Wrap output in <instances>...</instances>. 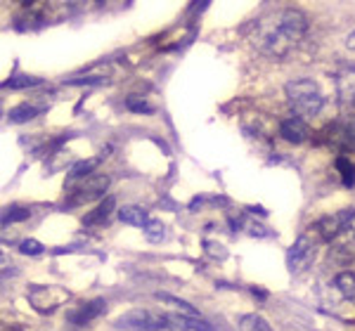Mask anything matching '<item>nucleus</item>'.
Instances as JSON below:
<instances>
[{
	"mask_svg": "<svg viewBox=\"0 0 355 331\" xmlns=\"http://www.w3.org/2000/svg\"><path fill=\"white\" fill-rule=\"evenodd\" d=\"M308 33V17L301 10L287 8L270 17H263L254 24L251 43L263 55L272 60H282L299 45V41Z\"/></svg>",
	"mask_w": 355,
	"mask_h": 331,
	"instance_id": "nucleus-1",
	"label": "nucleus"
},
{
	"mask_svg": "<svg viewBox=\"0 0 355 331\" xmlns=\"http://www.w3.org/2000/svg\"><path fill=\"white\" fill-rule=\"evenodd\" d=\"M164 317L154 315L150 310H130L116 319L119 329H133V331H159L164 329Z\"/></svg>",
	"mask_w": 355,
	"mask_h": 331,
	"instance_id": "nucleus-5",
	"label": "nucleus"
},
{
	"mask_svg": "<svg viewBox=\"0 0 355 331\" xmlns=\"http://www.w3.org/2000/svg\"><path fill=\"white\" fill-rule=\"evenodd\" d=\"M353 208H346L341 211V213H334V215H327V218H322L315 225V235H318L320 242H331L339 232L346 230L348 225V218H351Z\"/></svg>",
	"mask_w": 355,
	"mask_h": 331,
	"instance_id": "nucleus-6",
	"label": "nucleus"
},
{
	"mask_svg": "<svg viewBox=\"0 0 355 331\" xmlns=\"http://www.w3.org/2000/svg\"><path fill=\"white\" fill-rule=\"evenodd\" d=\"M28 215H31V211L24 208V206H10L8 211H5L3 222L5 225H8V222H21V220H26Z\"/></svg>",
	"mask_w": 355,
	"mask_h": 331,
	"instance_id": "nucleus-23",
	"label": "nucleus"
},
{
	"mask_svg": "<svg viewBox=\"0 0 355 331\" xmlns=\"http://www.w3.org/2000/svg\"><path fill=\"white\" fill-rule=\"evenodd\" d=\"M334 287L346 301H355V275L353 272H341V275H336Z\"/></svg>",
	"mask_w": 355,
	"mask_h": 331,
	"instance_id": "nucleus-16",
	"label": "nucleus"
},
{
	"mask_svg": "<svg viewBox=\"0 0 355 331\" xmlns=\"http://www.w3.org/2000/svg\"><path fill=\"white\" fill-rule=\"evenodd\" d=\"M346 48H348V50H355V28L346 36Z\"/></svg>",
	"mask_w": 355,
	"mask_h": 331,
	"instance_id": "nucleus-29",
	"label": "nucleus"
},
{
	"mask_svg": "<svg viewBox=\"0 0 355 331\" xmlns=\"http://www.w3.org/2000/svg\"><path fill=\"white\" fill-rule=\"evenodd\" d=\"M114 206H116V199L114 197H107L105 202L97 206L93 213H88L83 218V222L85 225H102V222H107L110 220V215H112V211H114Z\"/></svg>",
	"mask_w": 355,
	"mask_h": 331,
	"instance_id": "nucleus-13",
	"label": "nucleus"
},
{
	"mask_svg": "<svg viewBox=\"0 0 355 331\" xmlns=\"http://www.w3.org/2000/svg\"><path fill=\"white\" fill-rule=\"evenodd\" d=\"M166 319L173 322V327H178L180 331H214L209 322L197 319V317H190V315H178V312H173V315H168Z\"/></svg>",
	"mask_w": 355,
	"mask_h": 331,
	"instance_id": "nucleus-12",
	"label": "nucleus"
},
{
	"mask_svg": "<svg viewBox=\"0 0 355 331\" xmlns=\"http://www.w3.org/2000/svg\"><path fill=\"white\" fill-rule=\"evenodd\" d=\"M97 163H100V159H88V161H78V163L71 166V173H69V175H71V180L88 178L90 170H93Z\"/></svg>",
	"mask_w": 355,
	"mask_h": 331,
	"instance_id": "nucleus-20",
	"label": "nucleus"
},
{
	"mask_svg": "<svg viewBox=\"0 0 355 331\" xmlns=\"http://www.w3.org/2000/svg\"><path fill=\"white\" fill-rule=\"evenodd\" d=\"M105 305L107 303L102 298L93 301V303H85V305L78 307V312H73V315H71V322L78 324V327H83V324H88L90 319H95L97 315H102V312H105Z\"/></svg>",
	"mask_w": 355,
	"mask_h": 331,
	"instance_id": "nucleus-11",
	"label": "nucleus"
},
{
	"mask_svg": "<svg viewBox=\"0 0 355 331\" xmlns=\"http://www.w3.org/2000/svg\"><path fill=\"white\" fill-rule=\"evenodd\" d=\"M28 301L38 312H53L69 301V291L62 287H33L28 291Z\"/></svg>",
	"mask_w": 355,
	"mask_h": 331,
	"instance_id": "nucleus-4",
	"label": "nucleus"
},
{
	"mask_svg": "<svg viewBox=\"0 0 355 331\" xmlns=\"http://www.w3.org/2000/svg\"><path fill=\"white\" fill-rule=\"evenodd\" d=\"M284 93H287L289 107L299 118L318 116L324 107V97L313 78H294L284 85Z\"/></svg>",
	"mask_w": 355,
	"mask_h": 331,
	"instance_id": "nucleus-2",
	"label": "nucleus"
},
{
	"mask_svg": "<svg viewBox=\"0 0 355 331\" xmlns=\"http://www.w3.org/2000/svg\"><path fill=\"white\" fill-rule=\"evenodd\" d=\"M334 142H336V145H341L343 150L355 152V116L343 118V121L336 125Z\"/></svg>",
	"mask_w": 355,
	"mask_h": 331,
	"instance_id": "nucleus-10",
	"label": "nucleus"
},
{
	"mask_svg": "<svg viewBox=\"0 0 355 331\" xmlns=\"http://www.w3.org/2000/svg\"><path fill=\"white\" fill-rule=\"evenodd\" d=\"M239 331H272V327L261 315L251 312V315L239 317Z\"/></svg>",
	"mask_w": 355,
	"mask_h": 331,
	"instance_id": "nucleus-18",
	"label": "nucleus"
},
{
	"mask_svg": "<svg viewBox=\"0 0 355 331\" xmlns=\"http://www.w3.org/2000/svg\"><path fill=\"white\" fill-rule=\"evenodd\" d=\"M19 251L24 256H38V253H43V244L36 242V239H24V242L19 244Z\"/></svg>",
	"mask_w": 355,
	"mask_h": 331,
	"instance_id": "nucleus-25",
	"label": "nucleus"
},
{
	"mask_svg": "<svg viewBox=\"0 0 355 331\" xmlns=\"http://www.w3.org/2000/svg\"><path fill=\"white\" fill-rule=\"evenodd\" d=\"M336 95H339L341 105L355 109V66L336 73Z\"/></svg>",
	"mask_w": 355,
	"mask_h": 331,
	"instance_id": "nucleus-9",
	"label": "nucleus"
},
{
	"mask_svg": "<svg viewBox=\"0 0 355 331\" xmlns=\"http://www.w3.org/2000/svg\"><path fill=\"white\" fill-rule=\"evenodd\" d=\"M38 114H41V107H33V105H28V102H24V105L10 109L8 121L10 123H26V121H31V118H36Z\"/></svg>",
	"mask_w": 355,
	"mask_h": 331,
	"instance_id": "nucleus-15",
	"label": "nucleus"
},
{
	"mask_svg": "<svg viewBox=\"0 0 355 331\" xmlns=\"http://www.w3.org/2000/svg\"><path fill=\"white\" fill-rule=\"evenodd\" d=\"M204 247H206V251H209L211 256H216V258H225V256H227V251H225V247H223V244L206 242Z\"/></svg>",
	"mask_w": 355,
	"mask_h": 331,
	"instance_id": "nucleus-26",
	"label": "nucleus"
},
{
	"mask_svg": "<svg viewBox=\"0 0 355 331\" xmlns=\"http://www.w3.org/2000/svg\"><path fill=\"white\" fill-rule=\"evenodd\" d=\"M125 107H128L130 111H145V114H150L152 111V107L147 105L145 100H142V97H137V95H130L128 100H125Z\"/></svg>",
	"mask_w": 355,
	"mask_h": 331,
	"instance_id": "nucleus-24",
	"label": "nucleus"
},
{
	"mask_svg": "<svg viewBox=\"0 0 355 331\" xmlns=\"http://www.w3.org/2000/svg\"><path fill=\"white\" fill-rule=\"evenodd\" d=\"M119 218H121L125 225H135V227H145L150 222V215L147 211H142L140 206H123L119 208Z\"/></svg>",
	"mask_w": 355,
	"mask_h": 331,
	"instance_id": "nucleus-14",
	"label": "nucleus"
},
{
	"mask_svg": "<svg viewBox=\"0 0 355 331\" xmlns=\"http://www.w3.org/2000/svg\"><path fill=\"white\" fill-rule=\"evenodd\" d=\"M346 230L351 232V235H353V239H355V208H353L351 218H348V225H346Z\"/></svg>",
	"mask_w": 355,
	"mask_h": 331,
	"instance_id": "nucleus-28",
	"label": "nucleus"
},
{
	"mask_svg": "<svg viewBox=\"0 0 355 331\" xmlns=\"http://www.w3.org/2000/svg\"><path fill=\"white\" fill-rule=\"evenodd\" d=\"M107 187H110V178L107 175H88L76 182V187L71 190L69 204H90L95 199L105 197Z\"/></svg>",
	"mask_w": 355,
	"mask_h": 331,
	"instance_id": "nucleus-3",
	"label": "nucleus"
},
{
	"mask_svg": "<svg viewBox=\"0 0 355 331\" xmlns=\"http://www.w3.org/2000/svg\"><path fill=\"white\" fill-rule=\"evenodd\" d=\"M3 331H24L21 327H3Z\"/></svg>",
	"mask_w": 355,
	"mask_h": 331,
	"instance_id": "nucleus-30",
	"label": "nucleus"
},
{
	"mask_svg": "<svg viewBox=\"0 0 355 331\" xmlns=\"http://www.w3.org/2000/svg\"><path fill=\"white\" fill-rule=\"evenodd\" d=\"M107 78H73V81H69V85H93V83H105Z\"/></svg>",
	"mask_w": 355,
	"mask_h": 331,
	"instance_id": "nucleus-27",
	"label": "nucleus"
},
{
	"mask_svg": "<svg viewBox=\"0 0 355 331\" xmlns=\"http://www.w3.org/2000/svg\"><path fill=\"white\" fill-rule=\"evenodd\" d=\"M157 301H159V303H164V305H168V307H173V310L180 312V315H190V317L197 315V310H194V307L187 303V301H180V298H175V296L157 294Z\"/></svg>",
	"mask_w": 355,
	"mask_h": 331,
	"instance_id": "nucleus-17",
	"label": "nucleus"
},
{
	"mask_svg": "<svg viewBox=\"0 0 355 331\" xmlns=\"http://www.w3.org/2000/svg\"><path fill=\"white\" fill-rule=\"evenodd\" d=\"M315 258V242L308 235H303L296 239V244L289 249V256H287V262H289V270L291 272H299L303 267L308 265Z\"/></svg>",
	"mask_w": 355,
	"mask_h": 331,
	"instance_id": "nucleus-7",
	"label": "nucleus"
},
{
	"mask_svg": "<svg viewBox=\"0 0 355 331\" xmlns=\"http://www.w3.org/2000/svg\"><path fill=\"white\" fill-rule=\"evenodd\" d=\"M142 232H145V237L150 239V242H162V239L166 237V227L162 220H150L145 227H142Z\"/></svg>",
	"mask_w": 355,
	"mask_h": 331,
	"instance_id": "nucleus-21",
	"label": "nucleus"
},
{
	"mask_svg": "<svg viewBox=\"0 0 355 331\" xmlns=\"http://www.w3.org/2000/svg\"><path fill=\"white\" fill-rule=\"evenodd\" d=\"M33 85H41V78H33V76H15L5 83V88H12V90H19V88H33Z\"/></svg>",
	"mask_w": 355,
	"mask_h": 331,
	"instance_id": "nucleus-22",
	"label": "nucleus"
},
{
	"mask_svg": "<svg viewBox=\"0 0 355 331\" xmlns=\"http://www.w3.org/2000/svg\"><path fill=\"white\" fill-rule=\"evenodd\" d=\"M336 170H339V175H341L343 187L355 185V163L351 161V159H346V156L336 159Z\"/></svg>",
	"mask_w": 355,
	"mask_h": 331,
	"instance_id": "nucleus-19",
	"label": "nucleus"
},
{
	"mask_svg": "<svg viewBox=\"0 0 355 331\" xmlns=\"http://www.w3.org/2000/svg\"><path fill=\"white\" fill-rule=\"evenodd\" d=\"M279 135H282L287 142H291V145H301V142L308 140L311 128H308V123L303 121V118L289 116V118H284V121L279 123Z\"/></svg>",
	"mask_w": 355,
	"mask_h": 331,
	"instance_id": "nucleus-8",
	"label": "nucleus"
}]
</instances>
